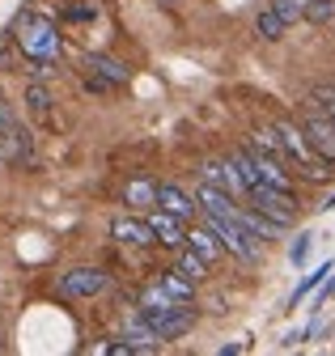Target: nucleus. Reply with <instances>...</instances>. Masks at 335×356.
I'll return each instance as SVG.
<instances>
[{
    "mask_svg": "<svg viewBox=\"0 0 335 356\" xmlns=\"http://www.w3.org/2000/svg\"><path fill=\"white\" fill-rule=\"evenodd\" d=\"M9 34L17 38V47L26 51V60H34V64H56L64 56V34H60L56 17H43V13L26 9V13L13 17Z\"/></svg>",
    "mask_w": 335,
    "mask_h": 356,
    "instance_id": "nucleus-1",
    "label": "nucleus"
},
{
    "mask_svg": "<svg viewBox=\"0 0 335 356\" xmlns=\"http://www.w3.org/2000/svg\"><path fill=\"white\" fill-rule=\"evenodd\" d=\"M0 161L13 165V170H30L34 165V136H30V127L13 115V106L0 98Z\"/></svg>",
    "mask_w": 335,
    "mask_h": 356,
    "instance_id": "nucleus-2",
    "label": "nucleus"
},
{
    "mask_svg": "<svg viewBox=\"0 0 335 356\" xmlns=\"http://www.w3.org/2000/svg\"><path fill=\"white\" fill-rule=\"evenodd\" d=\"M132 81V68L106 56V51H85L81 56V85L90 89V94H115L119 85H128Z\"/></svg>",
    "mask_w": 335,
    "mask_h": 356,
    "instance_id": "nucleus-3",
    "label": "nucleus"
},
{
    "mask_svg": "<svg viewBox=\"0 0 335 356\" xmlns=\"http://www.w3.org/2000/svg\"><path fill=\"white\" fill-rule=\"evenodd\" d=\"M106 284H111V280H106V272H102V267L81 263V267H68V272H60V280H56V293H60L64 301H90V297H98Z\"/></svg>",
    "mask_w": 335,
    "mask_h": 356,
    "instance_id": "nucleus-4",
    "label": "nucleus"
},
{
    "mask_svg": "<svg viewBox=\"0 0 335 356\" xmlns=\"http://www.w3.org/2000/svg\"><path fill=\"white\" fill-rule=\"evenodd\" d=\"M250 208H259L263 216H272L276 225H293L297 220V200H293V191H284V187H268V183H259V187H250Z\"/></svg>",
    "mask_w": 335,
    "mask_h": 356,
    "instance_id": "nucleus-5",
    "label": "nucleus"
},
{
    "mask_svg": "<svg viewBox=\"0 0 335 356\" xmlns=\"http://www.w3.org/2000/svg\"><path fill=\"white\" fill-rule=\"evenodd\" d=\"M157 208H165V212L179 216V220H195V216H204L199 195H187L179 183H157Z\"/></svg>",
    "mask_w": 335,
    "mask_h": 356,
    "instance_id": "nucleus-6",
    "label": "nucleus"
},
{
    "mask_svg": "<svg viewBox=\"0 0 335 356\" xmlns=\"http://www.w3.org/2000/svg\"><path fill=\"white\" fill-rule=\"evenodd\" d=\"M302 127H306L310 145L318 149V157H322V161H335V119H331L327 111H310V115L302 119Z\"/></svg>",
    "mask_w": 335,
    "mask_h": 356,
    "instance_id": "nucleus-7",
    "label": "nucleus"
},
{
    "mask_svg": "<svg viewBox=\"0 0 335 356\" xmlns=\"http://www.w3.org/2000/svg\"><path fill=\"white\" fill-rule=\"evenodd\" d=\"M204 183H213V187H221L229 195H250V187H246L242 170L234 165V157H225V161H204Z\"/></svg>",
    "mask_w": 335,
    "mask_h": 356,
    "instance_id": "nucleus-8",
    "label": "nucleus"
},
{
    "mask_svg": "<svg viewBox=\"0 0 335 356\" xmlns=\"http://www.w3.org/2000/svg\"><path fill=\"white\" fill-rule=\"evenodd\" d=\"M149 225H153V238H157V246H170V250H183L187 246V220H179V216H170L165 208H153L149 212Z\"/></svg>",
    "mask_w": 335,
    "mask_h": 356,
    "instance_id": "nucleus-9",
    "label": "nucleus"
},
{
    "mask_svg": "<svg viewBox=\"0 0 335 356\" xmlns=\"http://www.w3.org/2000/svg\"><path fill=\"white\" fill-rule=\"evenodd\" d=\"M111 238L123 242V246H149V242H157L149 216H145V220H140V216H115V220H111Z\"/></svg>",
    "mask_w": 335,
    "mask_h": 356,
    "instance_id": "nucleus-10",
    "label": "nucleus"
},
{
    "mask_svg": "<svg viewBox=\"0 0 335 356\" xmlns=\"http://www.w3.org/2000/svg\"><path fill=\"white\" fill-rule=\"evenodd\" d=\"M123 204H132V208H157V178H128L123 183Z\"/></svg>",
    "mask_w": 335,
    "mask_h": 356,
    "instance_id": "nucleus-11",
    "label": "nucleus"
},
{
    "mask_svg": "<svg viewBox=\"0 0 335 356\" xmlns=\"http://www.w3.org/2000/svg\"><path fill=\"white\" fill-rule=\"evenodd\" d=\"M26 106H30V115L34 119H43V123H51V89H47V81H30L26 85Z\"/></svg>",
    "mask_w": 335,
    "mask_h": 356,
    "instance_id": "nucleus-12",
    "label": "nucleus"
},
{
    "mask_svg": "<svg viewBox=\"0 0 335 356\" xmlns=\"http://www.w3.org/2000/svg\"><path fill=\"white\" fill-rule=\"evenodd\" d=\"M157 284H161L165 293H174L179 301H195V280H191L187 272H179V267H170V272H161V276H157Z\"/></svg>",
    "mask_w": 335,
    "mask_h": 356,
    "instance_id": "nucleus-13",
    "label": "nucleus"
},
{
    "mask_svg": "<svg viewBox=\"0 0 335 356\" xmlns=\"http://www.w3.org/2000/svg\"><path fill=\"white\" fill-rule=\"evenodd\" d=\"M187 246H195V250H199V254H204L208 263H213V259H217V254L225 250V246H221V238H217L213 229H208V225H199V229H191V234H187Z\"/></svg>",
    "mask_w": 335,
    "mask_h": 356,
    "instance_id": "nucleus-14",
    "label": "nucleus"
},
{
    "mask_svg": "<svg viewBox=\"0 0 335 356\" xmlns=\"http://www.w3.org/2000/svg\"><path fill=\"white\" fill-rule=\"evenodd\" d=\"M284 30H288V22H284L276 9H263V13L255 17V34H259V38H268V42L284 38Z\"/></svg>",
    "mask_w": 335,
    "mask_h": 356,
    "instance_id": "nucleus-15",
    "label": "nucleus"
},
{
    "mask_svg": "<svg viewBox=\"0 0 335 356\" xmlns=\"http://www.w3.org/2000/svg\"><path fill=\"white\" fill-rule=\"evenodd\" d=\"M179 272H187V276L199 284V280L208 276V259H204L195 246H183V250H179Z\"/></svg>",
    "mask_w": 335,
    "mask_h": 356,
    "instance_id": "nucleus-16",
    "label": "nucleus"
},
{
    "mask_svg": "<svg viewBox=\"0 0 335 356\" xmlns=\"http://www.w3.org/2000/svg\"><path fill=\"white\" fill-rule=\"evenodd\" d=\"M331 272H335V263H318L314 272H310V276H306V280L297 284V293L288 297V305H302V297H306V293H314V289H318V284H322V280H327Z\"/></svg>",
    "mask_w": 335,
    "mask_h": 356,
    "instance_id": "nucleus-17",
    "label": "nucleus"
},
{
    "mask_svg": "<svg viewBox=\"0 0 335 356\" xmlns=\"http://www.w3.org/2000/svg\"><path fill=\"white\" fill-rule=\"evenodd\" d=\"M22 64H26V51L17 47L13 34H5V38H0V72H13V68H22Z\"/></svg>",
    "mask_w": 335,
    "mask_h": 356,
    "instance_id": "nucleus-18",
    "label": "nucleus"
},
{
    "mask_svg": "<svg viewBox=\"0 0 335 356\" xmlns=\"http://www.w3.org/2000/svg\"><path fill=\"white\" fill-rule=\"evenodd\" d=\"M306 22H310V26L335 22V0H310V5H306Z\"/></svg>",
    "mask_w": 335,
    "mask_h": 356,
    "instance_id": "nucleus-19",
    "label": "nucleus"
},
{
    "mask_svg": "<svg viewBox=\"0 0 335 356\" xmlns=\"http://www.w3.org/2000/svg\"><path fill=\"white\" fill-rule=\"evenodd\" d=\"M306 5H310V0H272V9L293 26V22H306Z\"/></svg>",
    "mask_w": 335,
    "mask_h": 356,
    "instance_id": "nucleus-20",
    "label": "nucleus"
},
{
    "mask_svg": "<svg viewBox=\"0 0 335 356\" xmlns=\"http://www.w3.org/2000/svg\"><path fill=\"white\" fill-rule=\"evenodd\" d=\"M64 22H94L98 17V9L90 5V0H72V5H64V13H60Z\"/></svg>",
    "mask_w": 335,
    "mask_h": 356,
    "instance_id": "nucleus-21",
    "label": "nucleus"
},
{
    "mask_svg": "<svg viewBox=\"0 0 335 356\" xmlns=\"http://www.w3.org/2000/svg\"><path fill=\"white\" fill-rule=\"evenodd\" d=\"M310 98H314V102H318V106H322V111H327L331 119H335V85H318Z\"/></svg>",
    "mask_w": 335,
    "mask_h": 356,
    "instance_id": "nucleus-22",
    "label": "nucleus"
},
{
    "mask_svg": "<svg viewBox=\"0 0 335 356\" xmlns=\"http://www.w3.org/2000/svg\"><path fill=\"white\" fill-rule=\"evenodd\" d=\"M306 250H310V234H302L297 242H293V263H302V259H306Z\"/></svg>",
    "mask_w": 335,
    "mask_h": 356,
    "instance_id": "nucleus-23",
    "label": "nucleus"
},
{
    "mask_svg": "<svg viewBox=\"0 0 335 356\" xmlns=\"http://www.w3.org/2000/svg\"><path fill=\"white\" fill-rule=\"evenodd\" d=\"M318 208H322V212H335V195H331V200H322Z\"/></svg>",
    "mask_w": 335,
    "mask_h": 356,
    "instance_id": "nucleus-24",
    "label": "nucleus"
}]
</instances>
